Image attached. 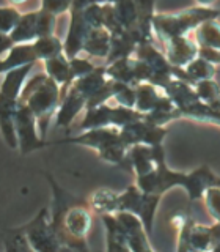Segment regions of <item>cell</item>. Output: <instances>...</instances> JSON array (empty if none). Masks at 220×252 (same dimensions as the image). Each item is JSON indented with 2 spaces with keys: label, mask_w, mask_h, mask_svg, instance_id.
I'll return each mask as SVG.
<instances>
[{
  "label": "cell",
  "mask_w": 220,
  "mask_h": 252,
  "mask_svg": "<svg viewBox=\"0 0 220 252\" xmlns=\"http://www.w3.org/2000/svg\"><path fill=\"white\" fill-rule=\"evenodd\" d=\"M22 227L27 235L31 251H38V252L65 251V244L61 243L57 230L52 225L51 213L47 207H44L30 222H27Z\"/></svg>",
  "instance_id": "5"
},
{
  "label": "cell",
  "mask_w": 220,
  "mask_h": 252,
  "mask_svg": "<svg viewBox=\"0 0 220 252\" xmlns=\"http://www.w3.org/2000/svg\"><path fill=\"white\" fill-rule=\"evenodd\" d=\"M116 219L120 220L121 227L124 228L126 235H128L131 252H146L151 251V238L145 228L143 220L132 211H118L115 213Z\"/></svg>",
  "instance_id": "10"
},
{
  "label": "cell",
  "mask_w": 220,
  "mask_h": 252,
  "mask_svg": "<svg viewBox=\"0 0 220 252\" xmlns=\"http://www.w3.org/2000/svg\"><path fill=\"white\" fill-rule=\"evenodd\" d=\"M38 57L35 52L33 43H19L13 44L5 54H2V60H0V71L6 73V71L19 68L28 63H38Z\"/></svg>",
  "instance_id": "16"
},
{
  "label": "cell",
  "mask_w": 220,
  "mask_h": 252,
  "mask_svg": "<svg viewBox=\"0 0 220 252\" xmlns=\"http://www.w3.org/2000/svg\"><path fill=\"white\" fill-rule=\"evenodd\" d=\"M161 46L175 68H184L195 57H198V43L195 41V38H189L187 35L170 38Z\"/></svg>",
  "instance_id": "11"
},
{
  "label": "cell",
  "mask_w": 220,
  "mask_h": 252,
  "mask_svg": "<svg viewBox=\"0 0 220 252\" xmlns=\"http://www.w3.org/2000/svg\"><path fill=\"white\" fill-rule=\"evenodd\" d=\"M136 99H137L136 87L131 85V84L118 82V81L113 82V96H112V101H115V104L136 109Z\"/></svg>",
  "instance_id": "34"
},
{
  "label": "cell",
  "mask_w": 220,
  "mask_h": 252,
  "mask_svg": "<svg viewBox=\"0 0 220 252\" xmlns=\"http://www.w3.org/2000/svg\"><path fill=\"white\" fill-rule=\"evenodd\" d=\"M214 76H216V65L204 60L200 55L195 57L184 68H175V77L183 79V81L192 85L200 81H206V79H214Z\"/></svg>",
  "instance_id": "21"
},
{
  "label": "cell",
  "mask_w": 220,
  "mask_h": 252,
  "mask_svg": "<svg viewBox=\"0 0 220 252\" xmlns=\"http://www.w3.org/2000/svg\"><path fill=\"white\" fill-rule=\"evenodd\" d=\"M165 156L164 145H146L137 144L129 147L128 152V165L126 169L132 170L136 177L145 175L156 169L157 161Z\"/></svg>",
  "instance_id": "8"
},
{
  "label": "cell",
  "mask_w": 220,
  "mask_h": 252,
  "mask_svg": "<svg viewBox=\"0 0 220 252\" xmlns=\"http://www.w3.org/2000/svg\"><path fill=\"white\" fill-rule=\"evenodd\" d=\"M214 249V232L211 225L193 224L187 240V251H212Z\"/></svg>",
  "instance_id": "28"
},
{
  "label": "cell",
  "mask_w": 220,
  "mask_h": 252,
  "mask_svg": "<svg viewBox=\"0 0 220 252\" xmlns=\"http://www.w3.org/2000/svg\"><path fill=\"white\" fill-rule=\"evenodd\" d=\"M14 123L19 136V152L22 155H28L39 148L51 145V140L41 137L38 120L28 106L19 102V107L14 114Z\"/></svg>",
  "instance_id": "6"
},
{
  "label": "cell",
  "mask_w": 220,
  "mask_h": 252,
  "mask_svg": "<svg viewBox=\"0 0 220 252\" xmlns=\"http://www.w3.org/2000/svg\"><path fill=\"white\" fill-rule=\"evenodd\" d=\"M106 73L110 79L118 82L131 84L136 87L137 79H136V60L134 55L126 59L115 60L112 63H106Z\"/></svg>",
  "instance_id": "27"
},
{
  "label": "cell",
  "mask_w": 220,
  "mask_h": 252,
  "mask_svg": "<svg viewBox=\"0 0 220 252\" xmlns=\"http://www.w3.org/2000/svg\"><path fill=\"white\" fill-rule=\"evenodd\" d=\"M181 117H183V114H181L179 107L173 102V99L170 96H167V93H165L162 101L151 110V112L145 114L146 120L157 125V126H167L170 122H175Z\"/></svg>",
  "instance_id": "26"
},
{
  "label": "cell",
  "mask_w": 220,
  "mask_h": 252,
  "mask_svg": "<svg viewBox=\"0 0 220 252\" xmlns=\"http://www.w3.org/2000/svg\"><path fill=\"white\" fill-rule=\"evenodd\" d=\"M137 39L129 30L118 32V33H112V47H110V54L106 60V63H112L115 60L126 59L134 55L137 49Z\"/></svg>",
  "instance_id": "25"
},
{
  "label": "cell",
  "mask_w": 220,
  "mask_h": 252,
  "mask_svg": "<svg viewBox=\"0 0 220 252\" xmlns=\"http://www.w3.org/2000/svg\"><path fill=\"white\" fill-rule=\"evenodd\" d=\"M106 126H115V106H112L110 102L86 109L83 112L81 125H79V132L106 128Z\"/></svg>",
  "instance_id": "18"
},
{
  "label": "cell",
  "mask_w": 220,
  "mask_h": 252,
  "mask_svg": "<svg viewBox=\"0 0 220 252\" xmlns=\"http://www.w3.org/2000/svg\"><path fill=\"white\" fill-rule=\"evenodd\" d=\"M107 82H109V76L106 73V63H104V65H98V68L91 71V73L76 79L71 87L81 93L82 96H85L86 101H90L94 94L104 89V85Z\"/></svg>",
  "instance_id": "20"
},
{
  "label": "cell",
  "mask_w": 220,
  "mask_h": 252,
  "mask_svg": "<svg viewBox=\"0 0 220 252\" xmlns=\"http://www.w3.org/2000/svg\"><path fill=\"white\" fill-rule=\"evenodd\" d=\"M33 47H35L36 57L39 62L49 60V59L57 57V55L65 54V41L60 39L55 33L35 39Z\"/></svg>",
  "instance_id": "29"
},
{
  "label": "cell",
  "mask_w": 220,
  "mask_h": 252,
  "mask_svg": "<svg viewBox=\"0 0 220 252\" xmlns=\"http://www.w3.org/2000/svg\"><path fill=\"white\" fill-rule=\"evenodd\" d=\"M74 0H41V5L39 8L49 11L55 16H60L63 13H69L71 8H73Z\"/></svg>",
  "instance_id": "39"
},
{
  "label": "cell",
  "mask_w": 220,
  "mask_h": 252,
  "mask_svg": "<svg viewBox=\"0 0 220 252\" xmlns=\"http://www.w3.org/2000/svg\"><path fill=\"white\" fill-rule=\"evenodd\" d=\"M112 3L115 6V11L120 18L121 24L124 26L126 30H129L132 27H136L138 24V13L134 0H112Z\"/></svg>",
  "instance_id": "33"
},
{
  "label": "cell",
  "mask_w": 220,
  "mask_h": 252,
  "mask_svg": "<svg viewBox=\"0 0 220 252\" xmlns=\"http://www.w3.org/2000/svg\"><path fill=\"white\" fill-rule=\"evenodd\" d=\"M86 104H88L86 98L74 90L73 87H69L68 93L57 109V114H55V126L57 128H69L76 118L86 110Z\"/></svg>",
  "instance_id": "13"
},
{
  "label": "cell",
  "mask_w": 220,
  "mask_h": 252,
  "mask_svg": "<svg viewBox=\"0 0 220 252\" xmlns=\"http://www.w3.org/2000/svg\"><path fill=\"white\" fill-rule=\"evenodd\" d=\"M0 123H2V136L5 144L11 150H19V136L18 129H16L14 115L11 114H0Z\"/></svg>",
  "instance_id": "36"
},
{
  "label": "cell",
  "mask_w": 220,
  "mask_h": 252,
  "mask_svg": "<svg viewBox=\"0 0 220 252\" xmlns=\"http://www.w3.org/2000/svg\"><path fill=\"white\" fill-rule=\"evenodd\" d=\"M41 63H43L44 73L49 74L54 81L61 87V99H63L65 94L68 93L69 87L74 82L73 71H71V60L66 57V54H61L54 59L44 60Z\"/></svg>",
  "instance_id": "15"
},
{
  "label": "cell",
  "mask_w": 220,
  "mask_h": 252,
  "mask_svg": "<svg viewBox=\"0 0 220 252\" xmlns=\"http://www.w3.org/2000/svg\"><path fill=\"white\" fill-rule=\"evenodd\" d=\"M28 2V0H8V5H14V6H22V5H26Z\"/></svg>",
  "instance_id": "43"
},
{
  "label": "cell",
  "mask_w": 220,
  "mask_h": 252,
  "mask_svg": "<svg viewBox=\"0 0 220 252\" xmlns=\"http://www.w3.org/2000/svg\"><path fill=\"white\" fill-rule=\"evenodd\" d=\"M3 249L6 252H31L30 243L27 240V235L24 232V227H13L3 228Z\"/></svg>",
  "instance_id": "31"
},
{
  "label": "cell",
  "mask_w": 220,
  "mask_h": 252,
  "mask_svg": "<svg viewBox=\"0 0 220 252\" xmlns=\"http://www.w3.org/2000/svg\"><path fill=\"white\" fill-rule=\"evenodd\" d=\"M195 41L198 43V46H206L220 51V24L217 19L206 21L200 27H196Z\"/></svg>",
  "instance_id": "30"
},
{
  "label": "cell",
  "mask_w": 220,
  "mask_h": 252,
  "mask_svg": "<svg viewBox=\"0 0 220 252\" xmlns=\"http://www.w3.org/2000/svg\"><path fill=\"white\" fill-rule=\"evenodd\" d=\"M22 11L14 5H3L0 8V21H2V35H10L18 27L22 19Z\"/></svg>",
  "instance_id": "35"
},
{
  "label": "cell",
  "mask_w": 220,
  "mask_h": 252,
  "mask_svg": "<svg viewBox=\"0 0 220 252\" xmlns=\"http://www.w3.org/2000/svg\"><path fill=\"white\" fill-rule=\"evenodd\" d=\"M36 63H28L19 68H14L2 73V84H0V99L3 101H19L24 85L35 68Z\"/></svg>",
  "instance_id": "14"
},
{
  "label": "cell",
  "mask_w": 220,
  "mask_h": 252,
  "mask_svg": "<svg viewBox=\"0 0 220 252\" xmlns=\"http://www.w3.org/2000/svg\"><path fill=\"white\" fill-rule=\"evenodd\" d=\"M38 10H31L22 14V19L19 21L18 27L8 35L14 44L33 43L35 39H38Z\"/></svg>",
  "instance_id": "24"
},
{
  "label": "cell",
  "mask_w": 220,
  "mask_h": 252,
  "mask_svg": "<svg viewBox=\"0 0 220 252\" xmlns=\"http://www.w3.org/2000/svg\"><path fill=\"white\" fill-rule=\"evenodd\" d=\"M102 222L106 227V249L109 252L121 251V252H129V240L126 235L124 228L121 227L120 220L116 219L115 213H109V215H101Z\"/></svg>",
  "instance_id": "19"
},
{
  "label": "cell",
  "mask_w": 220,
  "mask_h": 252,
  "mask_svg": "<svg viewBox=\"0 0 220 252\" xmlns=\"http://www.w3.org/2000/svg\"><path fill=\"white\" fill-rule=\"evenodd\" d=\"M112 47V32L106 27H91L83 46V54L90 59L107 60Z\"/></svg>",
  "instance_id": "17"
},
{
  "label": "cell",
  "mask_w": 220,
  "mask_h": 252,
  "mask_svg": "<svg viewBox=\"0 0 220 252\" xmlns=\"http://www.w3.org/2000/svg\"><path fill=\"white\" fill-rule=\"evenodd\" d=\"M196 94L203 102H206L212 109L220 110V85L216 82V79H206L193 84Z\"/></svg>",
  "instance_id": "32"
},
{
  "label": "cell",
  "mask_w": 220,
  "mask_h": 252,
  "mask_svg": "<svg viewBox=\"0 0 220 252\" xmlns=\"http://www.w3.org/2000/svg\"><path fill=\"white\" fill-rule=\"evenodd\" d=\"M220 186V177L212 172L208 164H203L191 172H187L184 189L189 195V202L195 203L201 200L209 188Z\"/></svg>",
  "instance_id": "12"
},
{
  "label": "cell",
  "mask_w": 220,
  "mask_h": 252,
  "mask_svg": "<svg viewBox=\"0 0 220 252\" xmlns=\"http://www.w3.org/2000/svg\"><path fill=\"white\" fill-rule=\"evenodd\" d=\"M121 137L126 145L132 147L137 144L146 145H164V139L167 136V128L165 126H157L146 118H140L132 123H128L120 128Z\"/></svg>",
  "instance_id": "7"
},
{
  "label": "cell",
  "mask_w": 220,
  "mask_h": 252,
  "mask_svg": "<svg viewBox=\"0 0 220 252\" xmlns=\"http://www.w3.org/2000/svg\"><path fill=\"white\" fill-rule=\"evenodd\" d=\"M203 202L206 205V208L209 211V215L212 216V219L220 222V186L209 188L203 197Z\"/></svg>",
  "instance_id": "37"
},
{
  "label": "cell",
  "mask_w": 220,
  "mask_h": 252,
  "mask_svg": "<svg viewBox=\"0 0 220 252\" xmlns=\"http://www.w3.org/2000/svg\"><path fill=\"white\" fill-rule=\"evenodd\" d=\"M61 101V87L47 73L30 76L24 85L19 102L26 104L35 114L41 137L46 139L52 117L57 114Z\"/></svg>",
  "instance_id": "1"
},
{
  "label": "cell",
  "mask_w": 220,
  "mask_h": 252,
  "mask_svg": "<svg viewBox=\"0 0 220 252\" xmlns=\"http://www.w3.org/2000/svg\"><path fill=\"white\" fill-rule=\"evenodd\" d=\"M220 10L214 6H192L178 13H159L153 19V29L159 44L170 38L184 36L189 32H195L203 22L217 19Z\"/></svg>",
  "instance_id": "3"
},
{
  "label": "cell",
  "mask_w": 220,
  "mask_h": 252,
  "mask_svg": "<svg viewBox=\"0 0 220 252\" xmlns=\"http://www.w3.org/2000/svg\"><path fill=\"white\" fill-rule=\"evenodd\" d=\"M93 210L88 203L69 207L63 218L60 238L68 251H86V235L93 225Z\"/></svg>",
  "instance_id": "4"
},
{
  "label": "cell",
  "mask_w": 220,
  "mask_h": 252,
  "mask_svg": "<svg viewBox=\"0 0 220 252\" xmlns=\"http://www.w3.org/2000/svg\"><path fill=\"white\" fill-rule=\"evenodd\" d=\"M136 109L141 114H149L151 110L159 104L162 98L165 96V92L162 87L151 84V82H141L136 85Z\"/></svg>",
  "instance_id": "22"
},
{
  "label": "cell",
  "mask_w": 220,
  "mask_h": 252,
  "mask_svg": "<svg viewBox=\"0 0 220 252\" xmlns=\"http://www.w3.org/2000/svg\"><path fill=\"white\" fill-rule=\"evenodd\" d=\"M198 55L204 60L211 62L212 65H220V51L212 49V47L206 46H198Z\"/></svg>",
  "instance_id": "40"
},
{
  "label": "cell",
  "mask_w": 220,
  "mask_h": 252,
  "mask_svg": "<svg viewBox=\"0 0 220 252\" xmlns=\"http://www.w3.org/2000/svg\"><path fill=\"white\" fill-rule=\"evenodd\" d=\"M91 26L83 18V10L71 8L69 11V27L65 38V54L66 57L76 59L83 52V46L88 36Z\"/></svg>",
  "instance_id": "9"
},
{
  "label": "cell",
  "mask_w": 220,
  "mask_h": 252,
  "mask_svg": "<svg viewBox=\"0 0 220 252\" xmlns=\"http://www.w3.org/2000/svg\"><path fill=\"white\" fill-rule=\"evenodd\" d=\"M106 2H112V0H74L73 8L76 10H85L86 6L94 5V3H106Z\"/></svg>",
  "instance_id": "41"
},
{
  "label": "cell",
  "mask_w": 220,
  "mask_h": 252,
  "mask_svg": "<svg viewBox=\"0 0 220 252\" xmlns=\"http://www.w3.org/2000/svg\"><path fill=\"white\" fill-rule=\"evenodd\" d=\"M96 68H98V65H94L90 57H81V55H79L76 59H71V71H73L74 81L85 74L91 73V71H94Z\"/></svg>",
  "instance_id": "38"
},
{
  "label": "cell",
  "mask_w": 220,
  "mask_h": 252,
  "mask_svg": "<svg viewBox=\"0 0 220 252\" xmlns=\"http://www.w3.org/2000/svg\"><path fill=\"white\" fill-rule=\"evenodd\" d=\"M63 144H76V145L88 147L96 150L99 159L102 161H106L109 164L121 165L124 169L128 165L129 147L123 140L120 128H115V126L81 131L73 137L51 142V145H63Z\"/></svg>",
  "instance_id": "2"
},
{
  "label": "cell",
  "mask_w": 220,
  "mask_h": 252,
  "mask_svg": "<svg viewBox=\"0 0 220 252\" xmlns=\"http://www.w3.org/2000/svg\"><path fill=\"white\" fill-rule=\"evenodd\" d=\"M88 205L99 216L118 213L120 211V192L113 189H96L90 194Z\"/></svg>",
  "instance_id": "23"
},
{
  "label": "cell",
  "mask_w": 220,
  "mask_h": 252,
  "mask_svg": "<svg viewBox=\"0 0 220 252\" xmlns=\"http://www.w3.org/2000/svg\"><path fill=\"white\" fill-rule=\"evenodd\" d=\"M196 5H200V6H214L216 3V0H195Z\"/></svg>",
  "instance_id": "42"
}]
</instances>
